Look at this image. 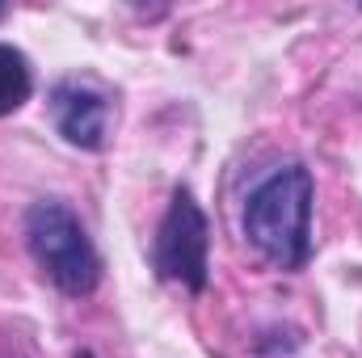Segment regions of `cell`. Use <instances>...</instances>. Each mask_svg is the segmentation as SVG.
<instances>
[{"mask_svg": "<svg viewBox=\"0 0 362 358\" xmlns=\"http://www.w3.org/2000/svg\"><path fill=\"white\" fill-rule=\"evenodd\" d=\"M110 114H114V101L105 97V89H97L93 81L68 76V81H59V85L51 89V118H55V131H59L72 148H85V152L105 148Z\"/></svg>", "mask_w": 362, "mask_h": 358, "instance_id": "4", "label": "cell"}, {"mask_svg": "<svg viewBox=\"0 0 362 358\" xmlns=\"http://www.w3.org/2000/svg\"><path fill=\"white\" fill-rule=\"evenodd\" d=\"M0 17H4V8H0Z\"/></svg>", "mask_w": 362, "mask_h": 358, "instance_id": "7", "label": "cell"}, {"mask_svg": "<svg viewBox=\"0 0 362 358\" xmlns=\"http://www.w3.org/2000/svg\"><path fill=\"white\" fill-rule=\"evenodd\" d=\"M25 249L38 270L64 291V295H93L101 282V258L93 249L85 224L72 207L42 198L25 211Z\"/></svg>", "mask_w": 362, "mask_h": 358, "instance_id": "2", "label": "cell"}, {"mask_svg": "<svg viewBox=\"0 0 362 358\" xmlns=\"http://www.w3.org/2000/svg\"><path fill=\"white\" fill-rule=\"evenodd\" d=\"M312 169L286 165L274 169L245 198V236L278 270H303L312 258Z\"/></svg>", "mask_w": 362, "mask_h": 358, "instance_id": "1", "label": "cell"}, {"mask_svg": "<svg viewBox=\"0 0 362 358\" xmlns=\"http://www.w3.org/2000/svg\"><path fill=\"white\" fill-rule=\"evenodd\" d=\"M34 93V68L30 59L13 47V42H0V118L21 110Z\"/></svg>", "mask_w": 362, "mask_h": 358, "instance_id": "5", "label": "cell"}, {"mask_svg": "<svg viewBox=\"0 0 362 358\" xmlns=\"http://www.w3.org/2000/svg\"><path fill=\"white\" fill-rule=\"evenodd\" d=\"M152 266L160 278L181 282L185 291H206L211 278V224L206 211L198 207L194 190L177 185L169 198V211L156 228V245H152Z\"/></svg>", "mask_w": 362, "mask_h": 358, "instance_id": "3", "label": "cell"}, {"mask_svg": "<svg viewBox=\"0 0 362 358\" xmlns=\"http://www.w3.org/2000/svg\"><path fill=\"white\" fill-rule=\"evenodd\" d=\"M72 358H97V354H93V350H76Z\"/></svg>", "mask_w": 362, "mask_h": 358, "instance_id": "6", "label": "cell"}]
</instances>
